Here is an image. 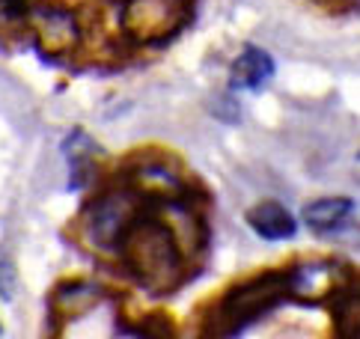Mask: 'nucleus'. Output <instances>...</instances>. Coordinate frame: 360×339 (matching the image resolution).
<instances>
[{"label":"nucleus","instance_id":"nucleus-1","mask_svg":"<svg viewBox=\"0 0 360 339\" xmlns=\"http://www.w3.org/2000/svg\"><path fill=\"white\" fill-rule=\"evenodd\" d=\"M117 253L149 292H170L182 283V241L167 220L137 215L120 238Z\"/></svg>","mask_w":360,"mask_h":339},{"label":"nucleus","instance_id":"nucleus-2","mask_svg":"<svg viewBox=\"0 0 360 339\" xmlns=\"http://www.w3.org/2000/svg\"><path fill=\"white\" fill-rule=\"evenodd\" d=\"M283 295H289L286 286V271L283 274H265L248 283H238L236 289H229L221 307H214L209 319V339H233L241 333L248 324L262 319Z\"/></svg>","mask_w":360,"mask_h":339},{"label":"nucleus","instance_id":"nucleus-3","mask_svg":"<svg viewBox=\"0 0 360 339\" xmlns=\"http://www.w3.org/2000/svg\"><path fill=\"white\" fill-rule=\"evenodd\" d=\"M188 18V0H125L120 24L134 45H161Z\"/></svg>","mask_w":360,"mask_h":339},{"label":"nucleus","instance_id":"nucleus-4","mask_svg":"<svg viewBox=\"0 0 360 339\" xmlns=\"http://www.w3.org/2000/svg\"><path fill=\"white\" fill-rule=\"evenodd\" d=\"M137 188H117L96 197L84 208V224H86V238L93 247L101 250H113L117 253V244L125 236V229L131 226V220L140 215L137 203H140Z\"/></svg>","mask_w":360,"mask_h":339},{"label":"nucleus","instance_id":"nucleus-5","mask_svg":"<svg viewBox=\"0 0 360 339\" xmlns=\"http://www.w3.org/2000/svg\"><path fill=\"white\" fill-rule=\"evenodd\" d=\"M30 24L36 33V45L51 57L72 54L81 45V21L75 12L60 4H36L30 9Z\"/></svg>","mask_w":360,"mask_h":339},{"label":"nucleus","instance_id":"nucleus-6","mask_svg":"<svg viewBox=\"0 0 360 339\" xmlns=\"http://www.w3.org/2000/svg\"><path fill=\"white\" fill-rule=\"evenodd\" d=\"M340 265L337 262H325V259H313V262H298L295 268L286 271V286L289 295L301 298L307 304L325 301V298L337 295L345 280L340 277Z\"/></svg>","mask_w":360,"mask_h":339},{"label":"nucleus","instance_id":"nucleus-7","mask_svg":"<svg viewBox=\"0 0 360 339\" xmlns=\"http://www.w3.org/2000/svg\"><path fill=\"white\" fill-rule=\"evenodd\" d=\"M274 75V60L268 51L256 48V45H248L236 57L233 69H229V89H262Z\"/></svg>","mask_w":360,"mask_h":339},{"label":"nucleus","instance_id":"nucleus-8","mask_svg":"<svg viewBox=\"0 0 360 339\" xmlns=\"http://www.w3.org/2000/svg\"><path fill=\"white\" fill-rule=\"evenodd\" d=\"M248 226L265 241H286L298 232V220L292 217V212L286 205L265 200L248 212Z\"/></svg>","mask_w":360,"mask_h":339},{"label":"nucleus","instance_id":"nucleus-9","mask_svg":"<svg viewBox=\"0 0 360 339\" xmlns=\"http://www.w3.org/2000/svg\"><path fill=\"white\" fill-rule=\"evenodd\" d=\"M352 212H354V200L349 197H321L307 205L301 217H304V226L316 232V236H330V232L345 226Z\"/></svg>","mask_w":360,"mask_h":339},{"label":"nucleus","instance_id":"nucleus-10","mask_svg":"<svg viewBox=\"0 0 360 339\" xmlns=\"http://www.w3.org/2000/svg\"><path fill=\"white\" fill-rule=\"evenodd\" d=\"M96 143L89 134H84L81 128H75V132L63 140V155H66L69 161V185L72 191L84 188L89 181V173H93V155H96Z\"/></svg>","mask_w":360,"mask_h":339},{"label":"nucleus","instance_id":"nucleus-11","mask_svg":"<svg viewBox=\"0 0 360 339\" xmlns=\"http://www.w3.org/2000/svg\"><path fill=\"white\" fill-rule=\"evenodd\" d=\"M333 321H337L340 339H360V286L345 283L333 295Z\"/></svg>","mask_w":360,"mask_h":339},{"label":"nucleus","instance_id":"nucleus-12","mask_svg":"<svg viewBox=\"0 0 360 339\" xmlns=\"http://www.w3.org/2000/svg\"><path fill=\"white\" fill-rule=\"evenodd\" d=\"M15 289H18V271L12 265V259L0 250V298H4V301H12V298H15Z\"/></svg>","mask_w":360,"mask_h":339},{"label":"nucleus","instance_id":"nucleus-13","mask_svg":"<svg viewBox=\"0 0 360 339\" xmlns=\"http://www.w3.org/2000/svg\"><path fill=\"white\" fill-rule=\"evenodd\" d=\"M33 4L30 0H0V21L4 24H12V21H21L30 15Z\"/></svg>","mask_w":360,"mask_h":339},{"label":"nucleus","instance_id":"nucleus-14","mask_svg":"<svg viewBox=\"0 0 360 339\" xmlns=\"http://www.w3.org/2000/svg\"><path fill=\"white\" fill-rule=\"evenodd\" d=\"M0 331H4V328H0Z\"/></svg>","mask_w":360,"mask_h":339}]
</instances>
